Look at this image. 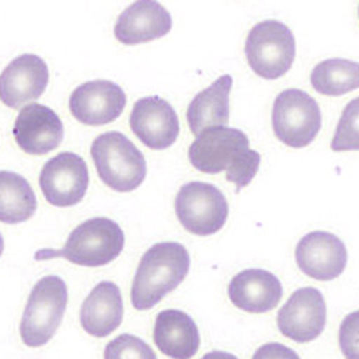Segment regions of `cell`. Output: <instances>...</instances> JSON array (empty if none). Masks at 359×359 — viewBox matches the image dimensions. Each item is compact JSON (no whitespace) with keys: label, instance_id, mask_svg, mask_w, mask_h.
Masks as SVG:
<instances>
[{"label":"cell","instance_id":"6da1fadb","mask_svg":"<svg viewBox=\"0 0 359 359\" xmlns=\"http://www.w3.org/2000/svg\"><path fill=\"white\" fill-rule=\"evenodd\" d=\"M188 158L203 174H221L238 189H243L257 175L261 155L250 149L243 130L233 127H212L196 135L188 149Z\"/></svg>","mask_w":359,"mask_h":359},{"label":"cell","instance_id":"7a4b0ae2","mask_svg":"<svg viewBox=\"0 0 359 359\" xmlns=\"http://www.w3.org/2000/svg\"><path fill=\"white\" fill-rule=\"evenodd\" d=\"M189 254L177 241L156 243L142 255L132 281L130 300L137 311L155 307L189 273Z\"/></svg>","mask_w":359,"mask_h":359},{"label":"cell","instance_id":"3957f363","mask_svg":"<svg viewBox=\"0 0 359 359\" xmlns=\"http://www.w3.org/2000/svg\"><path fill=\"white\" fill-rule=\"evenodd\" d=\"M126 234L113 219L94 217L72 231L61 250L43 248L35 254L36 261L65 257L66 261L86 267L108 266L123 250Z\"/></svg>","mask_w":359,"mask_h":359},{"label":"cell","instance_id":"277c9868","mask_svg":"<svg viewBox=\"0 0 359 359\" xmlns=\"http://www.w3.org/2000/svg\"><path fill=\"white\" fill-rule=\"evenodd\" d=\"M90 156L96 165L99 179L118 193L137 189L146 177V158L141 149L122 132H104L94 139Z\"/></svg>","mask_w":359,"mask_h":359},{"label":"cell","instance_id":"5b68a950","mask_svg":"<svg viewBox=\"0 0 359 359\" xmlns=\"http://www.w3.org/2000/svg\"><path fill=\"white\" fill-rule=\"evenodd\" d=\"M68 306L63 278L43 276L32 288L20 323L21 340L28 347H42L56 335Z\"/></svg>","mask_w":359,"mask_h":359},{"label":"cell","instance_id":"8992f818","mask_svg":"<svg viewBox=\"0 0 359 359\" xmlns=\"http://www.w3.org/2000/svg\"><path fill=\"white\" fill-rule=\"evenodd\" d=\"M250 68L266 80H276L290 72L295 60V36L287 25L267 20L255 25L245 42Z\"/></svg>","mask_w":359,"mask_h":359},{"label":"cell","instance_id":"52a82bcc","mask_svg":"<svg viewBox=\"0 0 359 359\" xmlns=\"http://www.w3.org/2000/svg\"><path fill=\"white\" fill-rule=\"evenodd\" d=\"M175 215L182 228L196 236H210L224 228L229 205L224 193L208 182H188L175 196Z\"/></svg>","mask_w":359,"mask_h":359},{"label":"cell","instance_id":"ba28073f","mask_svg":"<svg viewBox=\"0 0 359 359\" xmlns=\"http://www.w3.org/2000/svg\"><path fill=\"white\" fill-rule=\"evenodd\" d=\"M273 130L283 144L306 148L321 130V108L300 89H287L274 99Z\"/></svg>","mask_w":359,"mask_h":359},{"label":"cell","instance_id":"9c48e42d","mask_svg":"<svg viewBox=\"0 0 359 359\" xmlns=\"http://www.w3.org/2000/svg\"><path fill=\"white\" fill-rule=\"evenodd\" d=\"M43 198L54 207H73L80 203L89 188V168L86 160L72 151L50 158L39 177Z\"/></svg>","mask_w":359,"mask_h":359},{"label":"cell","instance_id":"30bf717a","mask_svg":"<svg viewBox=\"0 0 359 359\" xmlns=\"http://www.w3.org/2000/svg\"><path fill=\"white\" fill-rule=\"evenodd\" d=\"M278 328L299 344L316 340L327 327V302L318 288H299L278 313Z\"/></svg>","mask_w":359,"mask_h":359},{"label":"cell","instance_id":"8fae6325","mask_svg":"<svg viewBox=\"0 0 359 359\" xmlns=\"http://www.w3.org/2000/svg\"><path fill=\"white\" fill-rule=\"evenodd\" d=\"M127 96L111 80H90L76 87L69 96V111L83 126L111 123L123 113Z\"/></svg>","mask_w":359,"mask_h":359},{"label":"cell","instance_id":"7c38bea8","mask_svg":"<svg viewBox=\"0 0 359 359\" xmlns=\"http://www.w3.org/2000/svg\"><path fill=\"white\" fill-rule=\"evenodd\" d=\"M295 261L299 269L313 280L332 281L346 269L347 248L335 234L314 231L297 243Z\"/></svg>","mask_w":359,"mask_h":359},{"label":"cell","instance_id":"4fadbf2b","mask_svg":"<svg viewBox=\"0 0 359 359\" xmlns=\"http://www.w3.org/2000/svg\"><path fill=\"white\" fill-rule=\"evenodd\" d=\"M13 132L16 144L33 156L47 155L56 149L65 137V127L57 113L39 102L21 108Z\"/></svg>","mask_w":359,"mask_h":359},{"label":"cell","instance_id":"5bb4252c","mask_svg":"<svg viewBox=\"0 0 359 359\" xmlns=\"http://www.w3.org/2000/svg\"><path fill=\"white\" fill-rule=\"evenodd\" d=\"M49 68L42 57L23 54L6 66L0 75V101L7 108H21L32 104L47 89Z\"/></svg>","mask_w":359,"mask_h":359},{"label":"cell","instance_id":"9a60e30c","mask_svg":"<svg viewBox=\"0 0 359 359\" xmlns=\"http://www.w3.org/2000/svg\"><path fill=\"white\" fill-rule=\"evenodd\" d=\"M130 129L151 149H167L179 137V116L168 101L148 96L135 101L130 113Z\"/></svg>","mask_w":359,"mask_h":359},{"label":"cell","instance_id":"2e32d148","mask_svg":"<svg viewBox=\"0 0 359 359\" xmlns=\"http://www.w3.org/2000/svg\"><path fill=\"white\" fill-rule=\"evenodd\" d=\"M172 28V16L155 0H139L127 7L115 25V36L126 46L162 39Z\"/></svg>","mask_w":359,"mask_h":359},{"label":"cell","instance_id":"e0dca14e","mask_svg":"<svg viewBox=\"0 0 359 359\" xmlns=\"http://www.w3.org/2000/svg\"><path fill=\"white\" fill-rule=\"evenodd\" d=\"M228 295L238 309L262 314L269 313L280 304L283 287L276 274L269 271L247 269L231 280Z\"/></svg>","mask_w":359,"mask_h":359},{"label":"cell","instance_id":"ac0fdd59","mask_svg":"<svg viewBox=\"0 0 359 359\" xmlns=\"http://www.w3.org/2000/svg\"><path fill=\"white\" fill-rule=\"evenodd\" d=\"M122 292L113 281H101L93 288L80 309V325L89 335L104 339L122 325Z\"/></svg>","mask_w":359,"mask_h":359},{"label":"cell","instance_id":"d6986e66","mask_svg":"<svg viewBox=\"0 0 359 359\" xmlns=\"http://www.w3.org/2000/svg\"><path fill=\"white\" fill-rule=\"evenodd\" d=\"M153 339L160 353L172 359H191L200 349L195 320L177 309L162 311L156 316Z\"/></svg>","mask_w":359,"mask_h":359},{"label":"cell","instance_id":"ffe728a7","mask_svg":"<svg viewBox=\"0 0 359 359\" xmlns=\"http://www.w3.org/2000/svg\"><path fill=\"white\" fill-rule=\"evenodd\" d=\"M231 89L233 76L222 75L210 87L196 94L186 111L189 130L193 134L198 135L212 127H228Z\"/></svg>","mask_w":359,"mask_h":359},{"label":"cell","instance_id":"44dd1931","mask_svg":"<svg viewBox=\"0 0 359 359\" xmlns=\"http://www.w3.org/2000/svg\"><path fill=\"white\" fill-rule=\"evenodd\" d=\"M36 212V196L30 182L16 172L0 170V222L21 224Z\"/></svg>","mask_w":359,"mask_h":359},{"label":"cell","instance_id":"7402d4cb","mask_svg":"<svg viewBox=\"0 0 359 359\" xmlns=\"http://www.w3.org/2000/svg\"><path fill=\"white\" fill-rule=\"evenodd\" d=\"M311 86L325 96H344L359 87V65L349 60H327L314 66Z\"/></svg>","mask_w":359,"mask_h":359},{"label":"cell","instance_id":"603a6c76","mask_svg":"<svg viewBox=\"0 0 359 359\" xmlns=\"http://www.w3.org/2000/svg\"><path fill=\"white\" fill-rule=\"evenodd\" d=\"M358 99H353L344 109L332 141L333 151H358Z\"/></svg>","mask_w":359,"mask_h":359},{"label":"cell","instance_id":"cb8c5ba5","mask_svg":"<svg viewBox=\"0 0 359 359\" xmlns=\"http://www.w3.org/2000/svg\"><path fill=\"white\" fill-rule=\"evenodd\" d=\"M104 359H156V354L144 340L123 333L106 346Z\"/></svg>","mask_w":359,"mask_h":359},{"label":"cell","instance_id":"d4e9b609","mask_svg":"<svg viewBox=\"0 0 359 359\" xmlns=\"http://www.w3.org/2000/svg\"><path fill=\"white\" fill-rule=\"evenodd\" d=\"M358 316L349 314L340 327V349L347 359H358Z\"/></svg>","mask_w":359,"mask_h":359},{"label":"cell","instance_id":"484cf974","mask_svg":"<svg viewBox=\"0 0 359 359\" xmlns=\"http://www.w3.org/2000/svg\"><path fill=\"white\" fill-rule=\"evenodd\" d=\"M252 359H300V358L294 349H290V347L283 346V344L271 342V344H266V346L259 347Z\"/></svg>","mask_w":359,"mask_h":359},{"label":"cell","instance_id":"4316f807","mask_svg":"<svg viewBox=\"0 0 359 359\" xmlns=\"http://www.w3.org/2000/svg\"><path fill=\"white\" fill-rule=\"evenodd\" d=\"M201 359H238V358L231 353H224V351H212V353L205 354Z\"/></svg>","mask_w":359,"mask_h":359},{"label":"cell","instance_id":"83f0119b","mask_svg":"<svg viewBox=\"0 0 359 359\" xmlns=\"http://www.w3.org/2000/svg\"><path fill=\"white\" fill-rule=\"evenodd\" d=\"M2 252H4V238L0 234V257H2Z\"/></svg>","mask_w":359,"mask_h":359}]
</instances>
